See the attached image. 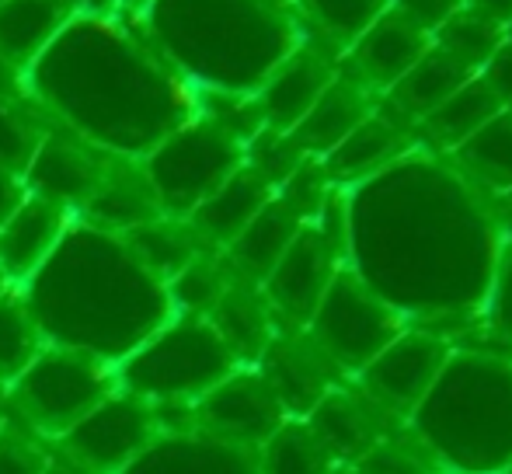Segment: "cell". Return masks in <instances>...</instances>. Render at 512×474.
<instances>
[{
  "label": "cell",
  "mask_w": 512,
  "mask_h": 474,
  "mask_svg": "<svg viewBox=\"0 0 512 474\" xmlns=\"http://www.w3.org/2000/svg\"><path fill=\"white\" fill-rule=\"evenodd\" d=\"M499 206H502V220H506V231L512 237V192H506V196H499Z\"/></svg>",
  "instance_id": "46"
},
{
  "label": "cell",
  "mask_w": 512,
  "mask_h": 474,
  "mask_svg": "<svg viewBox=\"0 0 512 474\" xmlns=\"http://www.w3.org/2000/svg\"><path fill=\"white\" fill-rule=\"evenodd\" d=\"M345 265V231H342V189H331L314 220L300 227L276 269L265 276L262 293L276 314L279 328H307L324 290Z\"/></svg>",
  "instance_id": "9"
},
{
  "label": "cell",
  "mask_w": 512,
  "mask_h": 474,
  "mask_svg": "<svg viewBox=\"0 0 512 474\" xmlns=\"http://www.w3.org/2000/svg\"><path fill=\"white\" fill-rule=\"evenodd\" d=\"M0 4H4V0H0Z\"/></svg>",
  "instance_id": "53"
},
{
  "label": "cell",
  "mask_w": 512,
  "mask_h": 474,
  "mask_svg": "<svg viewBox=\"0 0 512 474\" xmlns=\"http://www.w3.org/2000/svg\"><path fill=\"white\" fill-rule=\"evenodd\" d=\"M345 269L411 328L457 342L481 321L506 244L499 196L450 154L411 147L342 189Z\"/></svg>",
  "instance_id": "1"
},
{
  "label": "cell",
  "mask_w": 512,
  "mask_h": 474,
  "mask_svg": "<svg viewBox=\"0 0 512 474\" xmlns=\"http://www.w3.org/2000/svg\"><path fill=\"white\" fill-rule=\"evenodd\" d=\"M112 157L115 154H105L95 143L49 122V129L42 133L39 147H35L21 178H25L28 196L49 199V203L63 206V210H70L77 217L84 210V203L95 196L98 185H102Z\"/></svg>",
  "instance_id": "14"
},
{
  "label": "cell",
  "mask_w": 512,
  "mask_h": 474,
  "mask_svg": "<svg viewBox=\"0 0 512 474\" xmlns=\"http://www.w3.org/2000/svg\"><path fill=\"white\" fill-rule=\"evenodd\" d=\"M276 196L269 182L251 164H241L213 196L189 217L192 231L206 241V248L227 251L241 237L244 227L265 210V203Z\"/></svg>",
  "instance_id": "25"
},
{
  "label": "cell",
  "mask_w": 512,
  "mask_h": 474,
  "mask_svg": "<svg viewBox=\"0 0 512 474\" xmlns=\"http://www.w3.org/2000/svg\"><path fill=\"white\" fill-rule=\"evenodd\" d=\"M352 468L359 474H443L429 450L411 436L405 422L398 429H391L384 440L373 443Z\"/></svg>",
  "instance_id": "38"
},
{
  "label": "cell",
  "mask_w": 512,
  "mask_h": 474,
  "mask_svg": "<svg viewBox=\"0 0 512 474\" xmlns=\"http://www.w3.org/2000/svg\"><path fill=\"white\" fill-rule=\"evenodd\" d=\"M499 474H512V464H509V468H506V471H499Z\"/></svg>",
  "instance_id": "52"
},
{
  "label": "cell",
  "mask_w": 512,
  "mask_h": 474,
  "mask_svg": "<svg viewBox=\"0 0 512 474\" xmlns=\"http://www.w3.org/2000/svg\"><path fill=\"white\" fill-rule=\"evenodd\" d=\"M331 474H359L356 468H352V464H338V468L335 471H331Z\"/></svg>",
  "instance_id": "48"
},
{
  "label": "cell",
  "mask_w": 512,
  "mask_h": 474,
  "mask_svg": "<svg viewBox=\"0 0 512 474\" xmlns=\"http://www.w3.org/2000/svg\"><path fill=\"white\" fill-rule=\"evenodd\" d=\"M25 196H28L25 178L0 161V224H4V220L11 217V213L18 210L21 203H25Z\"/></svg>",
  "instance_id": "43"
},
{
  "label": "cell",
  "mask_w": 512,
  "mask_h": 474,
  "mask_svg": "<svg viewBox=\"0 0 512 474\" xmlns=\"http://www.w3.org/2000/svg\"><path fill=\"white\" fill-rule=\"evenodd\" d=\"M49 129L46 116H32L25 98H14L11 91L0 88V161L25 175L42 133Z\"/></svg>",
  "instance_id": "37"
},
{
  "label": "cell",
  "mask_w": 512,
  "mask_h": 474,
  "mask_svg": "<svg viewBox=\"0 0 512 474\" xmlns=\"http://www.w3.org/2000/svg\"><path fill=\"white\" fill-rule=\"evenodd\" d=\"M474 74H478V70H471L467 63H460L457 56L446 53L443 46L432 42L422 60H418L380 102L391 112H398L405 122H411V126H418V122L429 116L432 109H439L453 91L464 88Z\"/></svg>",
  "instance_id": "27"
},
{
  "label": "cell",
  "mask_w": 512,
  "mask_h": 474,
  "mask_svg": "<svg viewBox=\"0 0 512 474\" xmlns=\"http://www.w3.org/2000/svg\"><path fill=\"white\" fill-rule=\"evenodd\" d=\"M7 290V279H4V272H0V293H4Z\"/></svg>",
  "instance_id": "49"
},
{
  "label": "cell",
  "mask_w": 512,
  "mask_h": 474,
  "mask_svg": "<svg viewBox=\"0 0 512 474\" xmlns=\"http://www.w3.org/2000/svg\"><path fill=\"white\" fill-rule=\"evenodd\" d=\"M290 4H293V0H290Z\"/></svg>",
  "instance_id": "54"
},
{
  "label": "cell",
  "mask_w": 512,
  "mask_h": 474,
  "mask_svg": "<svg viewBox=\"0 0 512 474\" xmlns=\"http://www.w3.org/2000/svg\"><path fill=\"white\" fill-rule=\"evenodd\" d=\"M119 391L115 366L63 346H42V353L4 387V412L39 440L56 443L74 429L108 394Z\"/></svg>",
  "instance_id": "7"
},
{
  "label": "cell",
  "mask_w": 512,
  "mask_h": 474,
  "mask_svg": "<svg viewBox=\"0 0 512 474\" xmlns=\"http://www.w3.org/2000/svg\"><path fill=\"white\" fill-rule=\"evenodd\" d=\"M67 11L74 18H108V14H119V0H63Z\"/></svg>",
  "instance_id": "44"
},
{
  "label": "cell",
  "mask_w": 512,
  "mask_h": 474,
  "mask_svg": "<svg viewBox=\"0 0 512 474\" xmlns=\"http://www.w3.org/2000/svg\"><path fill=\"white\" fill-rule=\"evenodd\" d=\"M227 283H230V269H227V262H223V251H206V255H199L196 262H189L168 283L175 314H199V318H206L216 300L223 297Z\"/></svg>",
  "instance_id": "35"
},
{
  "label": "cell",
  "mask_w": 512,
  "mask_h": 474,
  "mask_svg": "<svg viewBox=\"0 0 512 474\" xmlns=\"http://www.w3.org/2000/svg\"><path fill=\"white\" fill-rule=\"evenodd\" d=\"M237 356L199 314H175L119 366V391L147 405H196L237 370Z\"/></svg>",
  "instance_id": "6"
},
{
  "label": "cell",
  "mask_w": 512,
  "mask_h": 474,
  "mask_svg": "<svg viewBox=\"0 0 512 474\" xmlns=\"http://www.w3.org/2000/svg\"><path fill=\"white\" fill-rule=\"evenodd\" d=\"M304 224L307 220L276 192V196L265 203V210L244 227L241 237L223 251V262H227V269L234 272L237 279H248V283L262 286L265 276L276 269V262L286 255V248H290L293 237L300 234Z\"/></svg>",
  "instance_id": "26"
},
{
  "label": "cell",
  "mask_w": 512,
  "mask_h": 474,
  "mask_svg": "<svg viewBox=\"0 0 512 474\" xmlns=\"http://www.w3.org/2000/svg\"><path fill=\"white\" fill-rule=\"evenodd\" d=\"M4 422H7V412H4V408H0V429H4Z\"/></svg>",
  "instance_id": "50"
},
{
  "label": "cell",
  "mask_w": 512,
  "mask_h": 474,
  "mask_svg": "<svg viewBox=\"0 0 512 474\" xmlns=\"http://www.w3.org/2000/svg\"><path fill=\"white\" fill-rule=\"evenodd\" d=\"M122 237H126V244L136 251V258H140L157 279H164V283H171V279L189 262H196L199 255L213 251V248H206L203 237L192 231L189 220H175V217H157Z\"/></svg>",
  "instance_id": "30"
},
{
  "label": "cell",
  "mask_w": 512,
  "mask_h": 474,
  "mask_svg": "<svg viewBox=\"0 0 512 474\" xmlns=\"http://www.w3.org/2000/svg\"><path fill=\"white\" fill-rule=\"evenodd\" d=\"M42 346H46V339L28 314L21 293L7 286L0 293V391L42 353Z\"/></svg>",
  "instance_id": "34"
},
{
  "label": "cell",
  "mask_w": 512,
  "mask_h": 474,
  "mask_svg": "<svg viewBox=\"0 0 512 474\" xmlns=\"http://www.w3.org/2000/svg\"><path fill=\"white\" fill-rule=\"evenodd\" d=\"M405 321L370 293L349 269L342 265L331 286L324 290L317 311L307 321V335L317 342L324 356L342 370L345 380H352L394 335L405 332Z\"/></svg>",
  "instance_id": "10"
},
{
  "label": "cell",
  "mask_w": 512,
  "mask_h": 474,
  "mask_svg": "<svg viewBox=\"0 0 512 474\" xmlns=\"http://www.w3.org/2000/svg\"><path fill=\"white\" fill-rule=\"evenodd\" d=\"M453 164L492 196L512 192V112H499L453 150Z\"/></svg>",
  "instance_id": "31"
},
{
  "label": "cell",
  "mask_w": 512,
  "mask_h": 474,
  "mask_svg": "<svg viewBox=\"0 0 512 474\" xmlns=\"http://www.w3.org/2000/svg\"><path fill=\"white\" fill-rule=\"evenodd\" d=\"M502 39H506V32H502L499 25L485 21L481 14L467 11V7H460V11L432 35L436 46H443L446 53H453L460 63H467V67L478 70V74H481V67L492 60L495 49L502 46Z\"/></svg>",
  "instance_id": "36"
},
{
  "label": "cell",
  "mask_w": 512,
  "mask_h": 474,
  "mask_svg": "<svg viewBox=\"0 0 512 474\" xmlns=\"http://www.w3.org/2000/svg\"><path fill=\"white\" fill-rule=\"evenodd\" d=\"M429 46H432V35L425 32V28H418L405 14L387 7V11L345 49L338 63H342L349 74H356L366 88L384 98L387 91L422 60Z\"/></svg>",
  "instance_id": "18"
},
{
  "label": "cell",
  "mask_w": 512,
  "mask_h": 474,
  "mask_svg": "<svg viewBox=\"0 0 512 474\" xmlns=\"http://www.w3.org/2000/svg\"><path fill=\"white\" fill-rule=\"evenodd\" d=\"M255 366L265 373L290 419H307L317 401L345 380L342 370L317 349L307 328H279Z\"/></svg>",
  "instance_id": "15"
},
{
  "label": "cell",
  "mask_w": 512,
  "mask_h": 474,
  "mask_svg": "<svg viewBox=\"0 0 512 474\" xmlns=\"http://www.w3.org/2000/svg\"><path fill=\"white\" fill-rule=\"evenodd\" d=\"M293 11L307 39L342 56L387 11V0H293Z\"/></svg>",
  "instance_id": "32"
},
{
  "label": "cell",
  "mask_w": 512,
  "mask_h": 474,
  "mask_svg": "<svg viewBox=\"0 0 512 474\" xmlns=\"http://www.w3.org/2000/svg\"><path fill=\"white\" fill-rule=\"evenodd\" d=\"M338 464L304 419H286L258 447V474H331Z\"/></svg>",
  "instance_id": "33"
},
{
  "label": "cell",
  "mask_w": 512,
  "mask_h": 474,
  "mask_svg": "<svg viewBox=\"0 0 512 474\" xmlns=\"http://www.w3.org/2000/svg\"><path fill=\"white\" fill-rule=\"evenodd\" d=\"M46 346L119 366L175 318L168 283L136 258L122 234L74 220L42 269L21 286Z\"/></svg>",
  "instance_id": "3"
},
{
  "label": "cell",
  "mask_w": 512,
  "mask_h": 474,
  "mask_svg": "<svg viewBox=\"0 0 512 474\" xmlns=\"http://www.w3.org/2000/svg\"><path fill=\"white\" fill-rule=\"evenodd\" d=\"M192 415L196 429L251 450L262 447L290 419L258 366H237L227 380H220L206 398L192 405Z\"/></svg>",
  "instance_id": "13"
},
{
  "label": "cell",
  "mask_w": 512,
  "mask_h": 474,
  "mask_svg": "<svg viewBox=\"0 0 512 474\" xmlns=\"http://www.w3.org/2000/svg\"><path fill=\"white\" fill-rule=\"evenodd\" d=\"M147 4H150V0H119L122 11H143Z\"/></svg>",
  "instance_id": "47"
},
{
  "label": "cell",
  "mask_w": 512,
  "mask_h": 474,
  "mask_svg": "<svg viewBox=\"0 0 512 474\" xmlns=\"http://www.w3.org/2000/svg\"><path fill=\"white\" fill-rule=\"evenodd\" d=\"M74 14L63 0H4L0 4V63L21 70L60 35Z\"/></svg>",
  "instance_id": "29"
},
{
  "label": "cell",
  "mask_w": 512,
  "mask_h": 474,
  "mask_svg": "<svg viewBox=\"0 0 512 474\" xmlns=\"http://www.w3.org/2000/svg\"><path fill=\"white\" fill-rule=\"evenodd\" d=\"M119 474H258V450L203 429L161 433Z\"/></svg>",
  "instance_id": "19"
},
{
  "label": "cell",
  "mask_w": 512,
  "mask_h": 474,
  "mask_svg": "<svg viewBox=\"0 0 512 474\" xmlns=\"http://www.w3.org/2000/svg\"><path fill=\"white\" fill-rule=\"evenodd\" d=\"M53 457L46 440L7 419L0 429V474H42Z\"/></svg>",
  "instance_id": "40"
},
{
  "label": "cell",
  "mask_w": 512,
  "mask_h": 474,
  "mask_svg": "<svg viewBox=\"0 0 512 474\" xmlns=\"http://www.w3.org/2000/svg\"><path fill=\"white\" fill-rule=\"evenodd\" d=\"M338 60H342V56H338L335 49L321 46V42L304 35V42L272 70L269 81H265L255 95L258 112H262V119H265V129L290 133V129L310 112V105L321 98V91L331 84V77L338 74Z\"/></svg>",
  "instance_id": "16"
},
{
  "label": "cell",
  "mask_w": 512,
  "mask_h": 474,
  "mask_svg": "<svg viewBox=\"0 0 512 474\" xmlns=\"http://www.w3.org/2000/svg\"><path fill=\"white\" fill-rule=\"evenodd\" d=\"M18 81L53 126L133 161L199 116V91L150 46L136 11L70 18Z\"/></svg>",
  "instance_id": "2"
},
{
  "label": "cell",
  "mask_w": 512,
  "mask_h": 474,
  "mask_svg": "<svg viewBox=\"0 0 512 474\" xmlns=\"http://www.w3.org/2000/svg\"><path fill=\"white\" fill-rule=\"evenodd\" d=\"M42 474H91V471H84L81 464H74L70 457H63L60 450H53V457H49V464Z\"/></svg>",
  "instance_id": "45"
},
{
  "label": "cell",
  "mask_w": 512,
  "mask_h": 474,
  "mask_svg": "<svg viewBox=\"0 0 512 474\" xmlns=\"http://www.w3.org/2000/svg\"><path fill=\"white\" fill-rule=\"evenodd\" d=\"M157 217H164V213L157 206L147 175H143V164L133 161V157H112L102 185L77 213V220L112 234H129Z\"/></svg>",
  "instance_id": "23"
},
{
  "label": "cell",
  "mask_w": 512,
  "mask_h": 474,
  "mask_svg": "<svg viewBox=\"0 0 512 474\" xmlns=\"http://www.w3.org/2000/svg\"><path fill=\"white\" fill-rule=\"evenodd\" d=\"M206 321L227 342V349L237 356L241 366H255L262 359L265 346L272 342V335L279 332L276 314H272L262 286L237 279L234 272H230L227 290L213 304V311L206 314Z\"/></svg>",
  "instance_id": "24"
},
{
  "label": "cell",
  "mask_w": 512,
  "mask_h": 474,
  "mask_svg": "<svg viewBox=\"0 0 512 474\" xmlns=\"http://www.w3.org/2000/svg\"><path fill=\"white\" fill-rule=\"evenodd\" d=\"M443 474H499L512 464V353L457 342L405 419Z\"/></svg>",
  "instance_id": "5"
},
{
  "label": "cell",
  "mask_w": 512,
  "mask_h": 474,
  "mask_svg": "<svg viewBox=\"0 0 512 474\" xmlns=\"http://www.w3.org/2000/svg\"><path fill=\"white\" fill-rule=\"evenodd\" d=\"M415 143V126L380 102L373 116H366L331 154L321 157V168L335 189H345V185H356L363 178L377 175L380 168L408 154Z\"/></svg>",
  "instance_id": "20"
},
{
  "label": "cell",
  "mask_w": 512,
  "mask_h": 474,
  "mask_svg": "<svg viewBox=\"0 0 512 474\" xmlns=\"http://www.w3.org/2000/svg\"><path fill=\"white\" fill-rule=\"evenodd\" d=\"M304 422L314 429L317 440L328 447L335 464H356L373 443L384 440V436L391 433V429H398L405 419H394L377 401L366 398L352 380H342V384L331 387V391L317 401L314 412H310Z\"/></svg>",
  "instance_id": "17"
},
{
  "label": "cell",
  "mask_w": 512,
  "mask_h": 474,
  "mask_svg": "<svg viewBox=\"0 0 512 474\" xmlns=\"http://www.w3.org/2000/svg\"><path fill=\"white\" fill-rule=\"evenodd\" d=\"M377 105H380L377 91H370L356 74H349V70L338 63V74L331 77V84L321 91V98L310 105L307 116L290 129V136H293V143L304 150V157L321 161L324 154H331V150L359 126V122L366 116H373Z\"/></svg>",
  "instance_id": "22"
},
{
  "label": "cell",
  "mask_w": 512,
  "mask_h": 474,
  "mask_svg": "<svg viewBox=\"0 0 512 474\" xmlns=\"http://www.w3.org/2000/svg\"><path fill=\"white\" fill-rule=\"evenodd\" d=\"M387 7L405 14L408 21H415V25L425 28L429 35H436L439 28L464 7V0H387Z\"/></svg>",
  "instance_id": "41"
},
{
  "label": "cell",
  "mask_w": 512,
  "mask_h": 474,
  "mask_svg": "<svg viewBox=\"0 0 512 474\" xmlns=\"http://www.w3.org/2000/svg\"><path fill=\"white\" fill-rule=\"evenodd\" d=\"M457 342L429 332V328H405L394 335L363 370L352 377V384L377 401L394 419H408L415 405L425 398L436 373L443 370L446 356Z\"/></svg>",
  "instance_id": "12"
},
{
  "label": "cell",
  "mask_w": 512,
  "mask_h": 474,
  "mask_svg": "<svg viewBox=\"0 0 512 474\" xmlns=\"http://www.w3.org/2000/svg\"><path fill=\"white\" fill-rule=\"evenodd\" d=\"M74 220V213L49 199L25 196V203L0 224V272L7 286H21L25 279H32Z\"/></svg>",
  "instance_id": "21"
},
{
  "label": "cell",
  "mask_w": 512,
  "mask_h": 474,
  "mask_svg": "<svg viewBox=\"0 0 512 474\" xmlns=\"http://www.w3.org/2000/svg\"><path fill=\"white\" fill-rule=\"evenodd\" d=\"M502 109L499 95L488 88V81L481 74H474L464 88H457L446 98L439 109H432L429 116L415 126L418 147H429L436 154H453L464 140H471L485 122H492Z\"/></svg>",
  "instance_id": "28"
},
{
  "label": "cell",
  "mask_w": 512,
  "mask_h": 474,
  "mask_svg": "<svg viewBox=\"0 0 512 474\" xmlns=\"http://www.w3.org/2000/svg\"><path fill=\"white\" fill-rule=\"evenodd\" d=\"M478 332H485L492 346L512 353V237L502 244L499 265H495L492 286H488L485 307H481Z\"/></svg>",
  "instance_id": "39"
},
{
  "label": "cell",
  "mask_w": 512,
  "mask_h": 474,
  "mask_svg": "<svg viewBox=\"0 0 512 474\" xmlns=\"http://www.w3.org/2000/svg\"><path fill=\"white\" fill-rule=\"evenodd\" d=\"M244 150L248 147L237 136L199 112L140 157V164L164 217L189 220L241 168Z\"/></svg>",
  "instance_id": "8"
},
{
  "label": "cell",
  "mask_w": 512,
  "mask_h": 474,
  "mask_svg": "<svg viewBox=\"0 0 512 474\" xmlns=\"http://www.w3.org/2000/svg\"><path fill=\"white\" fill-rule=\"evenodd\" d=\"M506 39L512 42V21H509V28H506Z\"/></svg>",
  "instance_id": "51"
},
{
  "label": "cell",
  "mask_w": 512,
  "mask_h": 474,
  "mask_svg": "<svg viewBox=\"0 0 512 474\" xmlns=\"http://www.w3.org/2000/svg\"><path fill=\"white\" fill-rule=\"evenodd\" d=\"M161 436L154 405L126 391L108 394L74 429L56 440V450L91 474L126 471Z\"/></svg>",
  "instance_id": "11"
},
{
  "label": "cell",
  "mask_w": 512,
  "mask_h": 474,
  "mask_svg": "<svg viewBox=\"0 0 512 474\" xmlns=\"http://www.w3.org/2000/svg\"><path fill=\"white\" fill-rule=\"evenodd\" d=\"M481 77L488 81V88L499 95L502 109L512 112V42L502 39V46L492 53V60L481 67Z\"/></svg>",
  "instance_id": "42"
},
{
  "label": "cell",
  "mask_w": 512,
  "mask_h": 474,
  "mask_svg": "<svg viewBox=\"0 0 512 474\" xmlns=\"http://www.w3.org/2000/svg\"><path fill=\"white\" fill-rule=\"evenodd\" d=\"M136 21L199 95H258L304 42L290 0H150Z\"/></svg>",
  "instance_id": "4"
}]
</instances>
